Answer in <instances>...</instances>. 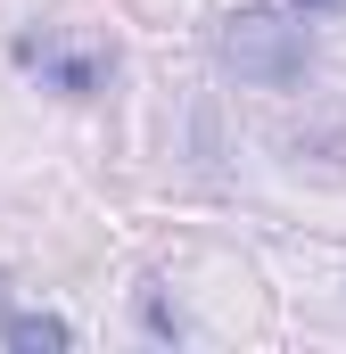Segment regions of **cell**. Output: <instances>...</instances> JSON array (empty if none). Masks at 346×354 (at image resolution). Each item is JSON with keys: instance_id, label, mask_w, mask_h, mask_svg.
Segmentation results:
<instances>
[{"instance_id": "4", "label": "cell", "mask_w": 346, "mask_h": 354, "mask_svg": "<svg viewBox=\"0 0 346 354\" xmlns=\"http://www.w3.org/2000/svg\"><path fill=\"white\" fill-rule=\"evenodd\" d=\"M140 330H149V338H173V346L190 338V330H181V313L165 305V288H140Z\"/></svg>"}, {"instance_id": "2", "label": "cell", "mask_w": 346, "mask_h": 354, "mask_svg": "<svg viewBox=\"0 0 346 354\" xmlns=\"http://www.w3.org/2000/svg\"><path fill=\"white\" fill-rule=\"evenodd\" d=\"M17 66H33L42 83L58 91V99H91V91L107 83V50H91V41H58V33H17Z\"/></svg>"}, {"instance_id": "1", "label": "cell", "mask_w": 346, "mask_h": 354, "mask_svg": "<svg viewBox=\"0 0 346 354\" xmlns=\"http://www.w3.org/2000/svg\"><path fill=\"white\" fill-rule=\"evenodd\" d=\"M215 66L256 83V91H289V83L313 75V33L289 8H231L215 25Z\"/></svg>"}, {"instance_id": "5", "label": "cell", "mask_w": 346, "mask_h": 354, "mask_svg": "<svg viewBox=\"0 0 346 354\" xmlns=\"http://www.w3.org/2000/svg\"><path fill=\"white\" fill-rule=\"evenodd\" d=\"M297 8H305V17H313V8H330V0H297Z\"/></svg>"}, {"instance_id": "3", "label": "cell", "mask_w": 346, "mask_h": 354, "mask_svg": "<svg viewBox=\"0 0 346 354\" xmlns=\"http://www.w3.org/2000/svg\"><path fill=\"white\" fill-rule=\"evenodd\" d=\"M0 338H8V346H50V354L75 346V330H66L58 313H0Z\"/></svg>"}]
</instances>
